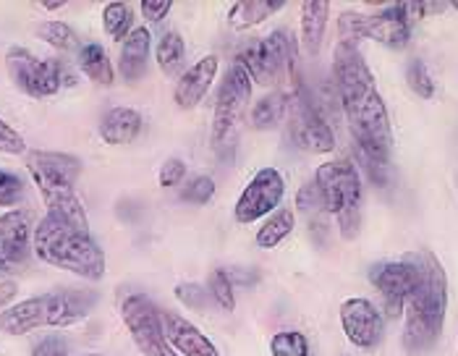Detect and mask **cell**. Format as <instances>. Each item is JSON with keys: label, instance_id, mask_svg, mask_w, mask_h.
<instances>
[{"label": "cell", "instance_id": "1", "mask_svg": "<svg viewBox=\"0 0 458 356\" xmlns=\"http://www.w3.org/2000/svg\"><path fill=\"white\" fill-rule=\"evenodd\" d=\"M333 76L359 157L388 165L390 147H393L388 107L383 103L375 76L356 45L352 42L335 45Z\"/></svg>", "mask_w": 458, "mask_h": 356}, {"label": "cell", "instance_id": "2", "mask_svg": "<svg viewBox=\"0 0 458 356\" xmlns=\"http://www.w3.org/2000/svg\"><path fill=\"white\" fill-rule=\"evenodd\" d=\"M414 270V288L406 299V330H403V346L409 352L429 349L445 322L448 309V278L440 265V259L427 250L406 251L401 257Z\"/></svg>", "mask_w": 458, "mask_h": 356}, {"label": "cell", "instance_id": "3", "mask_svg": "<svg viewBox=\"0 0 458 356\" xmlns=\"http://www.w3.org/2000/svg\"><path fill=\"white\" fill-rule=\"evenodd\" d=\"M27 171L35 181L37 191L47 208V215L81 233H89V220L84 213V205L73 189L76 178L81 174L79 157L64 155V152L35 149L27 155Z\"/></svg>", "mask_w": 458, "mask_h": 356}, {"label": "cell", "instance_id": "4", "mask_svg": "<svg viewBox=\"0 0 458 356\" xmlns=\"http://www.w3.org/2000/svg\"><path fill=\"white\" fill-rule=\"evenodd\" d=\"M32 251L45 265L73 273L84 281H100L106 275V251L98 247V242L50 215L35 225Z\"/></svg>", "mask_w": 458, "mask_h": 356}, {"label": "cell", "instance_id": "5", "mask_svg": "<svg viewBox=\"0 0 458 356\" xmlns=\"http://www.w3.org/2000/svg\"><path fill=\"white\" fill-rule=\"evenodd\" d=\"M89 299L79 293H42L0 312V333L27 335L39 327H71L89 315Z\"/></svg>", "mask_w": 458, "mask_h": 356}, {"label": "cell", "instance_id": "6", "mask_svg": "<svg viewBox=\"0 0 458 356\" xmlns=\"http://www.w3.org/2000/svg\"><path fill=\"white\" fill-rule=\"evenodd\" d=\"M319 194L325 199L327 215H335L341 236L356 239L361 225V178L349 160H333L319 165L315 174Z\"/></svg>", "mask_w": 458, "mask_h": 356}, {"label": "cell", "instance_id": "7", "mask_svg": "<svg viewBox=\"0 0 458 356\" xmlns=\"http://www.w3.org/2000/svg\"><path fill=\"white\" fill-rule=\"evenodd\" d=\"M239 64L247 69L251 84L278 87L283 81H296V45L291 32L276 30L262 39L249 42L239 53Z\"/></svg>", "mask_w": 458, "mask_h": 356}, {"label": "cell", "instance_id": "8", "mask_svg": "<svg viewBox=\"0 0 458 356\" xmlns=\"http://www.w3.org/2000/svg\"><path fill=\"white\" fill-rule=\"evenodd\" d=\"M5 69L11 81L30 97L45 100L58 95L64 87H73L76 76L66 64L55 58H37L24 47H11L5 55Z\"/></svg>", "mask_w": 458, "mask_h": 356}, {"label": "cell", "instance_id": "9", "mask_svg": "<svg viewBox=\"0 0 458 356\" xmlns=\"http://www.w3.org/2000/svg\"><path fill=\"white\" fill-rule=\"evenodd\" d=\"M338 35H341L338 42L356 45L359 39H375V42H380L386 47L401 50L411 39V21L406 19L403 3L388 5L386 11L372 13V16L346 11L338 19Z\"/></svg>", "mask_w": 458, "mask_h": 356}, {"label": "cell", "instance_id": "10", "mask_svg": "<svg viewBox=\"0 0 458 356\" xmlns=\"http://www.w3.org/2000/svg\"><path fill=\"white\" fill-rule=\"evenodd\" d=\"M249 100H251V79H249L247 69L233 61V66L228 69L217 100H215V115H212V147L217 152H223L225 147H231V142L239 134V126L244 121Z\"/></svg>", "mask_w": 458, "mask_h": 356}, {"label": "cell", "instance_id": "11", "mask_svg": "<svg viewBox=\"0 0 458 356\" xmlns=\"http://www.w3.org/2000/svg\"><path fill=\"white\" fill-rule=\"evenodd\" d=\"M285 118H288L293 142L301 149L315 152V155L333 152V147H335L333 129L327 126L318 106L310 100V95L299 84L291 87V92H285Z\"/></svg>", "mask_w": 458, "mask_h": 356}, {"label": "cell", "instance_id": "12", "mask_svg": "<svg viewBox=\"0 0 458 356\" xmlns=\"http://www.w3.org/2000/svg\"><path fill=\"white\" fill-rule=\"evenodd\" d=\"M121 318L131 330L134 343L144 356H178L163 333L160 309L141 293H131L121 301Z\"/></svg>", "mask_w": 458, "mask_h": 356}, {"label": "cell", "instance_id": "13", "mask_svg": "<svg viewBox=\"0 0 458 356\" xmlns=\"http://www.w3.org/2000/svg\"><path fill=\"white\" fill-rule=\"evenodd\" d=\"M283 194H285V178L281 176V171L276 168L257 171L244 186L242 197L236 199V208H233L236 223L249 225V223L262 220L265 215H273L281 208Z\"/></svg>", "mask_w": 458, "mask_h": 356}, {"label": "cell", "instance_id": "14", "mask_svg": "<svg viewBox=\"0 0 458 356\" xmlns=\"http://www.w3.org/2000/svg\"><path fill=\"white\" fill-rule=\"evenodd\" d=\"M369 281L380 291L386 312L390 318L403 315L406 299L414 288V270L409 262L398 259V262H380L369 270Z\"/></svg>", "mask_w": 458, "mask_h": 356}, {"label": "cell", "instance_id": "15", "mask_svg": "<svg viewBox=\"0 0 458 356\" xmlns=\"http://www.w3.org/2000/svg\"><path fill=\"white\" fill-rule=\"evenodd\" d=\"M341 325L356 349H372L383 338V315L367 299H346L341 304Z\"/></svg>", "mask_w": 458, "mask_h": 356}, {"label": "cell", "instance_id": "16", "mask_svg": "<svg viewBox=\"0 0 458 356\" xmlns=\"http://www.w3.org/2000/svg\"><path fill=\"white\" fill-rule=\"evenodd\" d=\"M32 236H35V225L30 210L16 208L0 215V251L13 267L27 262L32 251Z\"/></svg>", "mask_w": 458, "mask_h": 356}, {"label": "cell", "instance_id": "17", "mask_svg": "<svg viewBox=\"0 0 458 356\" xmlns=\"http://www.w3.org/2000/svg\"><path fill=\"white\" fill-rule=\"evenodd\" d=\"M163 320V333L168 338V343L174 346V352L183 356H223L210 338L194 327L186 318H181L176 312H160Z\"/></svg>", "mask_w": 458, "mask_h": 356}, {"label": "cell", "instance_id": "18", "mask_svg": "<svg viewBox=\"0 0 458 356\" xmlns=\"http://www.w3.org/2000/svg\"><path fill=\"white\" fill-rule=\"evenodd\" d=\"M217 69H220L217 55H205V58L197 61L191 69H186V72L181 73V79H178L176 84V92H174L176 106L181 107V110H191V107L199 106V103L205 100V95L210 92L212 81H215V76H217Z\"/></svg>", "mask_w": 458, "mask_h": 356}, {"label": "cell", "instance_id": "19", "mask_svg": "<svg viewBox=\"0 0 458 356\" xmlns=\"http://www.w3.org/2000/svg\"><path fill=\"white\" fill-rule=\"evenodd\" d=\"M141 131V115L134 107H110L100 121V140L110 147L131 144Z\"/></svg>", "mask_w": 458, "mask_h": 356}, {"label": "cell", "instance_id": "20", "mask_svg": "<svg viewBox=\"0 0 458 356\" xmlns=\"http://www.w3.org/2000/svg\"><path fill=\"white\" fill-rule=\"evenodd\" d=\"M149 45L152 37L144 27H134V32L121 42V58H118V73L126 81H137L147 72L149 61Z\"/></svg>", "mask_w": 458, "mask_h": 356}, {"label": "cell", "instance_id": "21", "mask_svg": "<svg viewBox=\"0 0 458 356\" xmlns=\"http://www.w3.org/2000/svg\"><path fill=\"white\" fill-rule=\"evenodd\" d=\"M283 8H285L283 0H239L228 11V24L236 32H244V30H251V27L267 21L273 13H278Z\"/></svg>", "mask_w": 458, "mask_h": 356}, {"label": "cell", "instance_id": "22", "mask_svg": "<svg viewBox=\"0 0 458 356\" xmlns=\"http://www.w3.org/2000/svg\"><path fill=\"white\" fill-rule=\"evenodd\" d=\"M330 3H301V45L307 55H318L322 47V37L327 30Z\"/></svg>", "mask_w": 458, "mask_h": 356}, {"label": "cell", "instance_id": "23", "mask_svg": "<svg viewBox=\"0 0 458 356\" xmlns=\"http://www.w3.org/2000/svg\"><path fill=\"white\" fill-rule=\"evenodd\" d=\"M79 69L89 81H95L100 87H110L115 81V69L110 64V55L98 42H87L79 47Z\"/></svg>", "mask_w": 458, "mask_h": 356}, {"label": "cell", "instance_id": "24", "mask_svg": "<svg viewBox=\"0 0 458 356\" xmlns=\"http://www.w3.org/2000/svg\"><path fill=\"white\" fill-rule=\"evenodd\" d=\"M293 228H296V215L291 210H276L273 215H267V220L257 231L254 242L259 250H276L293 233Z\"/></svg>", "mask_w": 458, "mask_h": 356}, {"label": "cell", "instance_id": "25", "mask_svg": "<svg viewBox=\"0 0 458 356\" xmlns=\"http://www.w3.org/2000/svg\"><path fill=\"white\" fill-rule=\"evenodd\" d=\"M285 118V92H270L265 95L262 100H257L251 113H249V123L257 129V131H267V129H276Z\"/></svg>", "mask_w": 458, "mask_h": 356}, {"label": "cell", "instance_id": "26", "mask_svg": "<svg viewBox=\"0 0 458 356\" xmlns=\"http://www.w3.org/2000/svg\"><path fill=\"white\" fill-rule=\"evenodd\" d=\"M103 30L110 39L115 42H123L126 37L134 32V11L129 3H106L103 8Z\"/></svg>", "mask_w": 458, "mask_h": 356}, {"label": "cell", "instance_id": "27", "mask_svg": "<svg viewBox=\"0 0 458 356\" xmlns=\"http://www.w3.org/2000/svg\"><path fill=\"white\" fill-rule=\"evenodd\" d=\"M296 208H299V213L312 223V228H325L327 210H325V199H322V194H319L315 181H310V183H304V186L299 189V194H296Z\"/></svg>", "mask_w": 458, "mask_h": 356}, {"label": "cell", "instance_id": "28", "mask_svg": "<svg viewBox=\"0 0 458 356\" xmlns=\"http://www.w3.org/2000/svg\"><path fill=\"white\" fill-rule=\"evenodd\" d=\"M37 37L42 39V42H47L50 47H55V50H61V53H71V50H79L81 45H79V37L76 32L71 30L66 21H42L39 27H37Z\"/></svg>", "mask_w": 458, "mask_h": 356}, {"label": "cell", "instance_id": "29", "mask_svg": "<svg viewBox=\"0 0 458 356\" xmlns=\"http://www.w3.org/2000/svg\"><path fill=\"white\" fill-rule=\"evenodd\" d=\"M183 53H186V47H183V39H181V35H176V32H168V35L160 37L157 50H155L160 72L168 73V76H174V73L181 69Z\"/></svg>", "mask_w": 458, "mask_h": 356}, {"label": "cell", "instance_id": "30", "mask_svg": "<svg viewBox=\"0 0 458 356\" xmlns=\"http://www.w3.org/2000/svg\"><path fill=\"white\" fill-rule=\"evenodd\" d=\"M208 293L210 299L225 312H233L236 309V293H233V281L228 278L225 270H212L210 278H208Z\"/></svg>", "mask_w": 458, "mask_h": 356}, {"label": "cell", "instance_id": "31", "mask_svg": "<svg viewBox=\"0 0 458 356\" xmlns=\"http://www.w3.org/2000/svg\"><path fill=\"white\" fill-rule=\"evenodd\" d=\"M270 354L273 356H310V341L299 330H283L276 333L270 341Z\"/></svg>", "mask_w": 458, "mask_h": 356}, {"label": "cell", "instance_id": "32", "mask_svg": "<svg viewBox=\"0 0 458 356\" xmlns=\"http://www.w3.org/2000/svg\"><path fill=\"white\" fill-rule=\"evenodd\" d=\"M24 194H27L24 178L13 174V171L0 168V208H13L16 210V205L24 199Z\"/></svg>", "mask_w": 458, "mask_h": 356}, {"label": "cell", "instance_id": "33", "mask_svg": "<svg viewBox=\"0 0 458 356\" xmlns=\"http://www.w3.org/2000/svg\"><path fill=\"white\" fill-rule=\"evenodd\" d=\"M406 81H409L411 92L420 95L422 100H429V97L435 95V81H432V76H429V72H427V66H424L422 61H411V64H409V69H406Z\"/></svg>", "mask_w": 458, "mask_h": 356}, {"label": "cell", "instance_id": "34", "mask_svg": "<svg viewBox=\"0 0 458 356\" xmlns=\"http://www.w3.org/2000/svg\"><path fill=\"white\" fill-rule=\"evenodd\" d=\"M212 194H215V181L210 176H194L181 189V199L189 205H208Z\"/></svg>", "mask_w": 458, "mask_h": 356}, {"label": "cell", "instance_id": "35", "mask_svg": "<svg viewBox=\"0 0 458 356\" xmlns=\"http://www.w3.org/2000/svg\"><path fill=\"white\" fill-rule=\"evenodd\" d=\"M176 299L189 309H208V304L212 301L208 288H202L199 284L176 285Z\"/></svg>", "mask_w": 458, "mask_h": 356}, {"label": "cell", "instance_id": "36", "mask_svg": "<svg viewBox=\"0 0 458 356\" xmlns=\"http://www.w3.org/2000/svg\"><path fill=\"white\" fill-rule=\"evenodd\" d=\"M0 152L3 155H24L27 152V142L24 137L0 118Z\"/></svg>", "mask_w": 458, "mask_h": 356}, {"label": "cell", "instance_id": "37", "mask_svg": "<svg viewBox=\"0 0 458 356\" xmlns=\"http://www.w3.org/2000/svg\"><path fill=\"white\" fill-rule=\"evenodd\" d=\"M160 186H165V189H174L178 186L183 178H186V163L183 160H178V157H171V160H165V165L160 168Z\"/></svg>", "mask_w": 458, "mask_h": 356}, {"label": "cell", "instance_id": "38", "mask_svg": "<svg viewBox=\"0 0 458 356\" xmlns=\"http://www.w3.org/2000/svg\"><path fill=\"white\" fill-rule=\"evenodd\" d=\"M174 3L171 0H141L140 11L141 16L149 21V24H160L168 13H171Z\"/></svg>", "mask_w": 458, "mask_h": 356}, {"label": "cell", "instance_id": "39", "mask_svg": "<svg viewBox=\"0 0 458 356\" xmlns=\"http://www.w3.org/2000/svg\"><path fill=\"white\" fill-rule=\"evenodd\" d=\"M32 356H69V346L61 335H47L32 349Z\"/></svg>", "mask_w": 458, "mask_h": 356}, {"label": "cell", "instance_id": "40", "mask_svg": "<svg viewBox=\"0 0 458 356\" xmlns=\"http://www.w3.org/2000/svg\"><path fill=\"white\" fill-rule=\"evenodd\" d=\"M11 273H13V265H11V262L5 259V254L0 251V278H8Z\"/></svg>", "mask_w": 458, "mask_h": 356}, {"label": "cell", "instance_id": "41", "mask_svg": "<svg viewBox=\"0 0 458 356\" xmlns=\"http://www.w3.org/2000/svg\"><path fill=\"white\" fill-rule=\"evenodd\" d=\"M42 8L45 11H58V8H64V3H42Z\"/></svg>", "mask_w": 458, "mask_h": 356}, {"label": "cell", "instance_id": "42", "mask_svg": "<svg viewBox=\"0 0 458 356\" xmlns=\"http://www.w3.org/2000/svg\"><path fill=\"white\" fill-rule=\"evenodd\" d=\"M73 356H103V354H73Z\"/></svg>", "mask_w": 458, "mask_h": 356}, {"label": "cell", "instance_id": "43", "mask_svg": "<svg viewBox=\"0 0 458 356\" xmlns=\"http://www.w3.org/2000/svg\"><path fill=\"white\" fill-rule=\"evenodd\" d=\"M454 8H456V11H458V3H454Z\"/></svg>", "mask_w": 458, "mask_h": 356}]
</instances>
